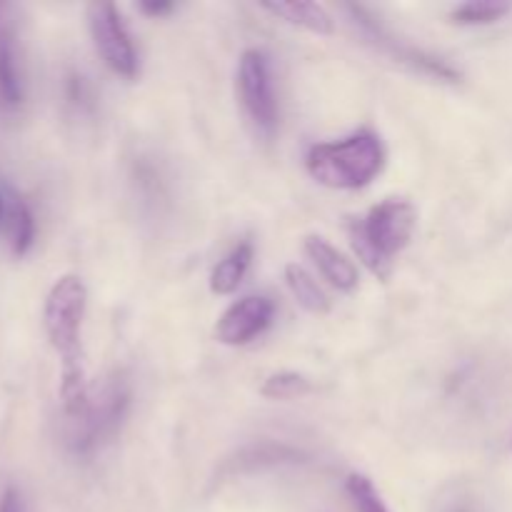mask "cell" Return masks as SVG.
<instances>
[{"mask_svg": "<svg viewBox=\"0 0 512 512\" xmlns=\"http://www.w3.org/2000/svg\"><path fill=\"white\" fill-rule=\"evenodd\" d=\"M85 308H88V290L78 275H63L55 280L43 308L45 333L55 353L60 355V398L65 413L73 418H80L90 405L83 353H80Z\"/></svg>", "mask_w": 512, "mask_h": 512, "instance_id": "cell-1", "label": "cell"}, {"mask_svg": "<svg viewBox=\"0 0 512 512\" xmlns=\"http://www.w3.org/2000/svg\"><path fill=\"white\" fill-rule=\"evenodd\" d=\"M385 150L373 133H358L338 143L313 145L305 158L308 173L333 190H358L383 170Z\"/></svg>", "mask_w": 512, "mask_h": 512, "instance_id": "cell-2", "label": "cell"}, {"mask_svg": "<svg viewBox=\"0 0 512 512\" xmlns=\"http://www.w3.org/2000/svg\"><path fill=\"white\" fill-rule=\"evenodd\" d=\"M418 213L405 200H383L363 223L350 225V243L365 268L378 278H388L393 258L410 243Z\"/></svg>", "mask_w": 512, "mask_h": 512, "instance_id": "cell-3", "label": "cell"}, {"mask_svg": "<svg viewBox=\"0 0 512 512\" xmlns=\"http://www.w3.org/2000/svg\"><path fill=\"white\" fill-rule=\"evenodd\" d=\"M88 25L103 63L123 78H135L138 55H135L133 40L125 30L118 8L113 3H93L88 8Z\"/></svg>", "mask_w": 512, "mask_h": 512, "instance_id": "cell-4", "label": "cell"}, {"mask_svg": "<svg viewBox=\"0 0 512 512\" xmlns=\"http://www.w3.org/2000/svg\"><path fill=\"white\" fill-rule=\"evenodd\" d=\"M238 95L245 113L265 133L275 128L278 108H275L273 85H270L268 60L260 50H245L238 65Z\"/></svg>", "mask_w": 512, "mask_h": 512, "instance_id": "cell-5", "label": "cell"}, {"mask_svg": "<svg viewBox=\"0 0 512 512\" xmlns=\"http://www.w3.org/2000/svg\"><path fill=\"white\" fill-rule=\"evenodd\" d=\"M270 320H273V303L263 295H248L220 315L215 338L223 345H245L263 333Z\"/></svg>", "mask_w": 512, "mask_h": 512, "instance_id": "cell-6", "label": "cell"}, {"mask_svg": "<svg viewBox=\"0 0 512 512\" xmlns=\"http://www.w3.org/2000/svg\"><path fill=\"white\" fill-rule=\"evenodd\" d=\"M305 253L318 265L323 278L333 288L343 290V293H350V290L358 288V268H355V263L348 255L340 253L338 248H333L325 238H320V235L305 238Z\"/></svg>", "mask_w": 512, "mask_h": 512, "instance_id": "cell-7", "label": "cell"}, {"mask_svg": "<svg viewBox=\"0 0 512 512\" xmlns=\"http://www.w3.org/2000/svg\"><path fill=\"white\" fill-rule=\"evenodd\" d=\"M268 13L278 15V18L288 20L290 25H300V28L310 30L318 35H330L335 30L333 18L328 10L318 3H308V0H290V3H263Z\"/></svg>", "mask_w": 512, "mask_h": 512, "instance_id": "cell-8", "label": "cell"}, {"mask_svg": "<svg viewBox=\"0 0 512 512\" xmlns=\"http://www.w3.org/2000/svg\"><path fill=\"white\" fill-rule=\"evenodd\" d=\"M250 260H253V245L240 243L233 253L225 255L218 265L210 273V290L215 295H230L240 288L245 273L250 268Z\"/></svg>", "mask_w": 512, "mask_h": 512, "instance_id": "cell-9", "label": "cell"}, {"mask_svg": "<svg viewBox=\"0 0 512 512\" xmlns=\"http://www.w3.org/2000/svg\"><path fill=\"white\" fill-rule=\"evenodd\" d=\"M285 283H288L290 293H293L295 303H298L300 308H305L313 315L330 313V298L325 295V290L320 288L318 280H315L308 270L300 268L298 263L285 268Z\"/></svg>", "mask_w": 512, "mask_h": 512, "instance_id": "cell-10", "label": "cell"}, {"mask_svg": "<svg viewBox=\"0 0 512 512\" xmlns=\"http://www.w3.org/2000/svg\"><path fill=\"white\" fill-rule=\"evenodd\" d=\"M23 100V85H20L18 60H15V45L5 30H0V103L5 108H15Z\"/></svg>", "mask_w": 512, "mask_h": 512, "instance_id": "cell-11", "label": "cell"}, {"mask_svg": "<svg viewBox=\"0 0 512 512\" xmlns=\"http://www.w3.org/2000/svg\"><path fill=\"white\" fill-rule=\"evenodd\" d=\"M8 233H10V248H13L15 258H23L35 240V220L28 205L20 198L13 200L8 210Z\"/></svg>", "mask_w": 512, "mask_h": 512, "instance_id": "cell-12", "label": "cell"}, {"mask_svg": "<svg viewBox=\"0 0 512 512\" xmlns=\"http://www.w3.org/2000/svg\"><path fill=\"white\" fill-rule=\"evenodd\" d=\"M313 390H315V385L310 383L305 375L275 373L265 380L263 388H260V393L270 400H295V398H305V395H310Z\"/></svg>", "mask_w": 512, "mask_h": 512, "instance_id": "cell-13", "label": "cell"}, {"mask_svg": "<svg viewBox=\"0 0 512 512\" xmlns=\"http://www.w3.org/2000/svg\"><path fill=\"white\" fill-rule=\"evenodd\" d=\"M508 3H495V0H470V3L458 5L450 13V18L460 25H490L498 23L503 15H508Z\"/></svg>", "mask_w": 512, "mask_h": 512, "instance_id": "cell-14", "label": "cell"}, {"mask_svg": "<svg viewBox=\"0 0 512 512\" xmlns=\"http://www.w3.org/2000/svg\"><path fill=\"white\" fill-rule=\"evenodd\" d=\"M345 490H348L350 500H353L355 510L358 512H390L388 505L380 498L378 490H375V485L370 483V478H365V475H350L348 483H345Z\"/></svg>", "mask_w": 512, "mask_h": 512, "instance_id": "cell-15", "label": "cell"}, {"mask_svg": "<svg viewBox=\"0 0 512 512\" xmlns=\"http://www.w3.org/2000/svg\"><path fill=\"white\" fill-rule=\"evenodd\" d=\"M138 8L143 10L145 15H150V18H160V15H168L175 5L168 3V0H143Z\"/></svg>", "mask_w": 512, "mask_h": 512, "instance_id": "cell-16", "label": "cell"}, {"mask_svg": "<svg viewBox=\"0 0 512 512\" xmlns=\"http://www.w3.org/2000/svg\"><path fill=\"white\" fill-rule=\"evenodd\" d=\"M0 512H23V508H20V498L15 490H5L3 498H0Z\"/></svg>", "mask_w": 512, "mask_h": 512, "instance_id": "cell-17", "label": "cell"}, {"mask_svg": "<svg viewBox=\"0 0 512 512\" xmlns=\"http://www.w3.org/2000/svg\"><path fill=\"white\" fill-rule=\"evenodd\" d=\"M3 218H5V203L3 198H0V223H3Z\"/></svg>", "mask_w": 512, "mask_h": 512, "instance_id": "cell-18", "label": "cell"}]
</instances>
